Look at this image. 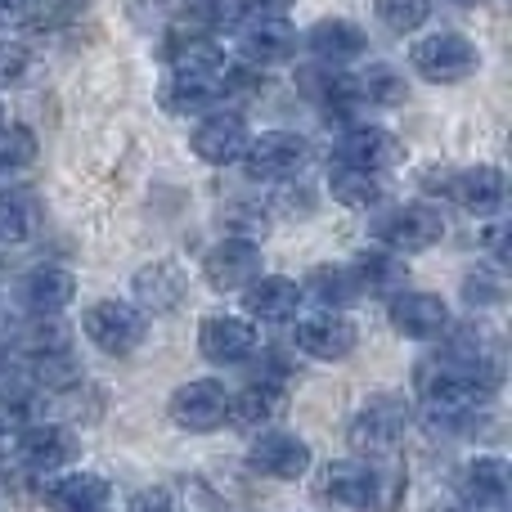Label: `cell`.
Segmentation results:
<instances>
[{
    "instance_id": "6da1fadb",
    "label": "cell",
    "mask_w": 512,
    "mask_h": 512,
    "mask_svg": "<svg viewBox=\"0 0 512 512\" xmlns=\"http://www.w3.org/2000/svg\"><path fill=\"white\" fill-rule=\"evenodd\" d=\"M400 490H405V472L378 459H337L319 472V495L351 512L391 508L400 499Z\"/></svg>"
},
{
    "instance_id": "7a4b0ae2",
    "label": "cell",
    "mask_w": 512,
    "mask_h": 512,
    "mask_svg": "<svg viewBox=\"0 0 512 512\" xmlns=\"http://www.w3.org/2000/svg\"><path fill=\"white\" fill-rule=\"evenodd\" d=\"M373 239H378V248H387L396 256L432 252L436 243L445 239V212L436 203H427V198H409V203H396V207H387V212H378Z\"/></svg>"
},
{
    "instance_id": "3957f363",
    "label": "cell",
    "mask_w": 512,
    "mask_h": 512,
    "mask_svg": "<svg viewBox=\"0 0 512 512\" xmlns=\"http://www.w3.org/2000/svg\"><path fill=\"white\" fill-rule=\"evenodd\" d=\"M81 333L95 351L104 355H135L149 337V315H144L135 301H122V297H99L81 310Z\"/></svg>"
},
{
    "instance_id": "277c9868",
    "label": "cell",
    "mask_w": 512,
    "mask_h": 512,
    "mask_svg": "<svg viewBox=\"0 0 512 512\" xmlns=\"http://www.w3.org/2000/svg\"><path fill=\"white\" fill-rule=\"evenodd\" d=\"M409 68L432 86H459V81L477 77L481 50L463 32H427L409 45Z\"/></svg>"
},
{
    "instance_id": "5b68a950",
    "label": "cell",
    "mask_w": 512,
    "mask_h": 512,
    "mask_svg": "<svg viewBox=\"0 0 512 512\" xmlns=\"http://www.w3.org/2000/svg\"><path fill=\"white\" fill-rule=\"evenodd\" d=\"M230 36H234V59L256 72L297 59V45H301L288 14H243Z\"/></svg>"
},
{
    "instance_id": "8992f818",
    "label": "cell",
    "mask_w": 512,
    "mask_h": 512,
    "mask_svg": "<svg viewBox=\"0 0 512 512\" xmlns=\"http://www.w3.org/2000/svg\"><path fill=\"white\" fill-rule=\"evenodd\" d=\"M409 423H414L409 396H400V391H373V396L355 409L351 441H355V450H369V459H378V454H391L405 441Z\"/></svg>"
},
{
    "instance_id": "52a82bcc",
    "label": "cell",
    "mask_w": 512,
    "mask_h": 512,
    "mask_svg": "<svg viewBox=\"0 0 512 512\" xmlns=\"http://www.w3.org/2000/svg\"><path fill=\"white\" fill-rule=\"evenodd\" d=\"M310 162V140L297 131H261L248 140L239 167L248 171V180L256 185H288L306 171Z\"/></svg>"
},
{
    "instance_id": "ba28073f",
    "label": "cell",
    "mask_w": 512,
    "mask_h": 512,
    "mask_svg": "<svg viewBox=\"0 0 512 512\" xmlns=\"http://www.w3.org/2000/svg\"><path fill=\"white\" fill-rule=\"evenodd\" d=\"M167 418L189 436H212L230 427V387L221 378H189L171 391Z\"/></svg>"
},
{
    "instance_id": "9c48e42d",
    "label": "cell",
    "mask_w": 512,
    "mask_h": 512,
    "mask_svg": "<svg viewBox=\"0 0 512 512\" xmlns=\"http://www.w3.org/2000/svg\"><path fill=\"white\" fill-rule=\"evenodd\" d=\"M436 194H441L445 203L463 207L468 216L490 221V216H499L508 203V176L499 167H490V162H472V167L436 176Z\"/></svg>"
},
{
    "instance_id": "30bf717a",
    "label": "cell",
    "mask_w": 512,
    "mask_h": 512,
    "mask_svg": "<svg viewBox=\"0 0 512 512\" xmlns=\"http://www.w3.org/2000/svg\"><path fill=\"white\" fill-rule=\"evenodd\" d=\"M355 342H360V328L346 310H310L292 319V351H301L306 360L337 364L355 351Z\"/></svg>"
},
{
    "instance_id": "8fae6325",
    "label": "cell",
    "mask_w": 512,
    "mask_h": 512,
    "mask_svg": "<svg viewBox=\"0 0 512 512\" xmlns=\"http://www.w3.org/2000/svg\"><path fill=\"white\" fill-rule=\"evenodd\" d=\"M77 454H81V436L63 423H45L41 418V423L14 432V459H18V468L32 472V477H54V472H63Z\"/></svg>"
},
{
    "instance_id": "7c38bea8",
    "label": "cell",
    "mask_w": 512,
    "mask_h": 512,
    "mask_svg": "<svg viewBox=\"0 0 512 512\" xmlns=\"http://www.w3.org/2000/svg\"><path fill=\"white\" fill-rule=\"evenodd\" d=\"M315 463L310 441L288 427H261L248 445V468L265 481H301Z\"/></svg>"
},
{
    "instance_id": "4fadbf2b",
    "label": "cell",
    "mask_w": 512,
    "mask_h": 512,
    "mask_svg": "<svg viewBox=\"0 0 512 512\" xmlns=\"http://www.w3.org/2000/svg\"><path fill=\"white\" fill-rule=\"evenodd\" d=\"M248 140L252 131L239 108H212V113L194 117V131H189V149L207 167H234L248 149Z\"/></svg>"
},
{
    "instance_id": "5bb4252c",
    "label": "cell",
    "mask_w": 512,
    "mask_h": 512,
    "mask_svg": "<svg viewBox=\"0 0 512 512\" xmlns=\"http://www.w3.org/2000/svg\"><path fill=\"white\" fill-rule=\"evenodd\" d=\"M387 319L400 337L409 342H441L450 333L454 315H450V301L441 292H423V288H400L387 297Z\"/></svg>"
},
{
    "instance_id": "9a60e30c",
    "label": "cell",
    "mask_w": 512,
    "mask_h": 512,
    "mask_svg": "<svg viewBox=\"0 0 512 512\" xmlns=\"http://www.w3.org/2000/svg\"><path fill=\"white\" fill-rule=\"evenodd\" d=\"M256 346H261L256 324L243 315H230V310H216L198 324V355L216 369H243L256 355Z\"/></svg>"
},
{
    "instance_id": "2e32d148",
    "label": "cell",
    "mask_w": 512,
    "mask_h": 512,
    "mask_svg": "<svg viewBox=\"0 0 512 512\" xmlns=\"http://www.w3.org/2000/svg\"><path fill=\"white\" fill-rule=\"evenodd\" d=\"M14 297L32 319H54L77 301V274H72L68 265L41 261V265H32V270L18 274Z\"/></svg>"
},
{
    "instance_id": "e0dca14e",
    "label": "cell",
    "mask_w": 512,
    "mask_h": 512,
    "mask_svg": "<svg viewBox=\"0 0 512 512\" xmlns=\"http://www.w3.org/2000/svg\"><path fill=\"white\" fill-rule=\"evenodd\" d=\"M301 50H306L319 68H351L355 59L369 54V32H364L355 18L328 14L301 32Z\"/></svg>"
},
{
    "instance_id": "ac0fdd59",
    "label": "cell",
    "mask_w": 512,
    "mask_h": 512,
    "mask_svg": "<svg viewBox=\"0 0 512 512\" xmlns=\"http://www.w3.org/2000/svg\"><path fill=\"white\" fill-rule=\"evenodd\" d=\"M333 153H337L333 162H351V167L382 176V171H391L405 158V144H400L396 131H387V126H378V122H346Z\"/></svg>"
},
{
    "instance_id": "d6986e66",
    "label": "cell",
    "mask_w": 512,
    "mask_h": 512,
    "mask_svg": "<svg viewBox=\"0 0 512 512\" xmlns=\"http://www.w3.org/2000/svg\"><path fill=\"white\" fill-rule=\"evenodd\" d=\"M256 274H265V256L256 239H239V234H225L221 243L203 252V279L216 292H243Z\"/></svg>"
},
{
    "instance_id": "ffe728a7",
    "label": "cell",
    "mask_w": 512,
    "mask_h": 512,
    "mask_svg": "<svg viewBox=\"0 0 512 512\" xmlns=\"http://www.w3.org/2000/svg\"><path fill=\"white\" fill-rule=\"evenodd\" d=\"M243 297V319L252 324H292L301 315V283L288 274H256Z\"/></svg>"
},
{
    "instance_id": "44dd1931",
    "label": "cell",
    "mask_w": 512,
    "mask_h": 512,
    "mask_svg": "<svg viewBox=\"0 0 512 512\" xmlns=\"http://www.w3.org/2000/svg\"><path fill=\"white\" fill-rule=\"evenodd\" d=\"M189 297V274L176 261H149L135 270L131 279V301L144 315H171Z\"/></svg>"
},
{
    "instance_id": "7402d4cb",
    "label": "cell",
    "mask_w": 512,
    "mask_h": 512,
    "mask_svg": "<svg viewBox=\"0 0 512 512\" xmlns=\"http://www.w3.org/2000/svg\"><path fill=\"white\" fill-rule=\"evenodd\" d=\"M41 499L50 512H113V486L99 472H54Z\"/></svg>"
},
{
    "instance_id": "603a6c76",
    "label": "cell",
    "mask_w": 512,
    "mask_h": 512,
    "mask_svg": "<svg viewBox=\"0 0 512 512\" xmlns=\"http://www.w3.org/2000/svg\"><path fill=\"white\" fill-rule=\"evenodd\" d=\"M288 405V382L252 373L243 387H230V427H270Z\"/></svg>"
},
{
    "instance_id": "cb8c5ba5",
    "label": "cell",
    "mask_w": 512,
    "mask_h": 512,
    "mask_svg": "<svg viewBox=\"0 0 512 512\" xmlns=\"http://www.w3.org/2000/svg\"><path fill=\"white\" fill-rule=\"evenodd\" d=\"M508 490H512V472H508L504 454H477V459H468V468H463L459 504L472 512H504Z\"/></svg>"
},
{
    "instance_id": "d4e9b609",
    "label": "cell",
    "mask_w": 512,
    "mask_h": 512,
    "mask_svg": "<svg viewBox=\"0 0 512 512\" xmlns=\"http://www.w3.org/2000/svg\"><path fill=\"white\" fill-rule=\"evenodd\" d=\"M360 297L364 292L351 261H324L301 279V301H315V310H351Z\"/></svg>"
},
{
    "instance_id": "484cf974",
    "label": "cell",
    "mask_w": 512,
    "mask_h": 512,
    "mask_svg": "<svg viewBox=\"0 0 512 512\" xmlns=\"http://www.w3.org/2000/svg\"><path fill=\"white\" fill-rule=\"evenodd\" d=\"M158 104L167 108L171 117H185V122L212 113V108H225L221 104V81L185 77V72H167V81L158 86Z\"/></svg>"
},
{
    "instance_id": "4316f807",
    "label": "cell",
    "mask_w": 512,
    "mask_h": 512,
    "mask_svg": "<svg viewBox=\"0 0 512 512\" xmlns=\"http://www.w3.org/2000/svg\"><path fill=\"white\" fill-rule=\"evenodd\" d=\"M328 194H333V203L346 207V212H378V207L387 203L382 176L351 167V162H333V167H328Z\"/></svg>"
},
{
    "instance_id": "83f0119b",
    "label": "cell",
    "mask_w": 512,
    "mask_h": 512,
    "mask_svg": "<svg viewBox=\"0 0 512 512\" xmlns=\"http://www.w3.org/2000/svg\"><path fill=\"white\" fill-rule=\"evenodd\" d=\"M351 270H355V279H360V292H369V297H391V292L409 288L405 256L378 248V243H373V248H364V252H355Z\"/></svg>"
},
{
    "instance_id": "f1b7e54d",
    "label": "cell",
    "mask_w": 512,
    "mask_h": 512,
    "mask_svg": "<svg viewBox=\"0 0 512 512\" xmlns=\"http://www.w3.org/2000/svg\"><path fill=\"white\" fill-rule=\"evenodd\" d=\"M355 90H360L364 108H396V104H405L409 81L396 68H387V63H373V68L355 72Z\"/></svg>"
},
{
    "instance_id": "f546056e",
    "label": "cell",
    "mask_w": 512,
    "mask_h": 512,
    "mask_svg": "<svg viewBox=\"0 0 512 512\" xmlns=\"http://www.w3.org/2000/svg\"><path fill=\"white\" fill-rule=\"evenodd\" d=\"M373 18L396 36H418L432 23V0H373Z\"/></svg>"
},
{
    "instance_id": "4dcf8cb0",
    "label": "cell",
    "mask_w": 512,
    "mask_h": 512,
    "mask_svg": "<svg viewBox=\"0 0 512 512\" xmlns=\"http://www.w3.org/2000/svg\"><path fill=\"white\" fill-rule=\"evenodd\" d=\"M36 230V216L32 203L18 194H0V252L5 248H23Z\"/></svg>"
},
{
    "instance_id": "1f68e13d",
    "label": "cell",
    "mask_w": 512,
    "mask_h": 512,
    "mask_svg": "<svg viewBox=\"0 0 512 512\" xmlns=\"http://www.w3.org/2000/svg\"><path fill=\"white\" fill-rule=\"evenodd\" d=\"M463 301H468L472 310H490L504 301V283H499L495 274H468V279H463Z\"/></svg>"
},
{
    "instance_id": "d6a6232c",
    "label": "cell",
    "mask_w": 512,
    "mask_h": 512,
    "mask_svg": "<svg viewBox=\"0 0 512 512\" xmlns=\"http://www.w3.org/2000/svg\"><path fill=\"white\" fill-rule=\"evenodd\" d=\"M126 512H180V499L171 495L167 486H149V490H140V495L126 504Z\"/></svg>"
},
{
    "instance_id": "836d02e7",
    "label": "cell",
    "mask_w": 512,
    "mask_h": 512,
    "mask_svg": "<svg viewBox=\"0 0 512 512\" xmlns=\"http://www.w3.org/2000/svg\"><path fill=\"white\" fill-rule=\"evenodd\" d=\"M27 72V50L14 41H0V86H14Z\"/></svg>"
},
{
    "instance_id": "e575fe53",
    "label": "cell",
    "mask_w": 512,
    "mask_h": 512,
    "mask_svg": "<svg viewBox=\"0 0 512 512\" xmlns=\"http://www.w3.org/2000/svg\"><path fill=\"white\" fill-rule=\"evenodd\" d=\"M243 14H288L297 0H239Z\"/></svg>"
},
{
    "instance_id": "d590c367",
    "label": "cell",
    "mask_w": 512,
    "mask_h": 512,
    "mask_svg": "<svg viewBox=\"0 0 512 512\" xmlns=\"http://www.w3.org/2000/svg\"><path fill=\"white\" fill-rule=\"evenodd\" d=\"M9 337H14V319H9V310L0 306V346H9Z\"/></svg>"
},
{
    "instance_id": "8d00e7d4",
    "label": "cell",
    "mask_w": 512,
    "mask_h": 512,
    "mask_svg": "<svg viewBox=\"0 0 512 512\" xmlns=\"http://www.w3.org/2000/svg\"><path fill=\"white\" fill-rule=\"evenodd\" d=\"M432 512H472V508H463V504H441V508H432Z\"/></svg>"
},
{
    "instance_id": "74e56055",
    "label": "cell",
    "mask_w": 512,
    "mask_h": 512,
    "mask_svg": "<svg viewBox=\"0 0 512 512\" xmlns=\"http://www.w3.org/2000/svg\"><path fill=\"white\" fill-rule=\"evenodd\" d=\"M5 126H9V113H5V104H0V131H5Z\"/></svg>"
},
{
    "instance_id": "f35d334b",
    "label": "cell",
    "mask_w": 512,
    "mask_h": 512,
    "mask_svg": "<svg viewBox=\"0 0 512 512\" xmlns=\"http://www.w3.org/2000/svg\"><path fill=\"white\" fill-rule=\"evenodd\" d=\"M454 5H486V0H454Z\"/></svg>"
},
{
    "instance_id": "ab89813d",
    "label": "cell",
    "mask_w": 512,
    "mask_h": 512,
    "mask_svg": "<svg viewBox=\"0 0 512 512\" xmlns=\"http://www.w3.org/2000/svg\"><path fill=\"white\" fill-rule=\"evenodd\" d=\"M0 468H5V454H0Z\"/></svg>"
}]
</instances>
